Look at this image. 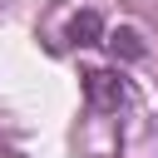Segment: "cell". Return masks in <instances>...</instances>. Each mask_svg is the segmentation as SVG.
<instances>
[{
    "label": "cell",
    "instance_id": "1",
    "mask_svg": "<svg viewBox=\"0 0 158 158\" xmlns=\"http://www.w3.org/2000/svg\"><path fill=\"white\" fill-rule=\"evenodd\" d=\"M84 99H89V109L109 114V109L128 104V84L118 69H84Z\"/></svg>",
    "mask_w": 158,
    "mask_h": 158
},
{
    "label": "cell",
    "instance_id": "3",
    "mask_svg": "<svg viewBox=\"0 0 158 158\" xmlns=\"http://www.w3.org/2000/svg\"><path fill=\"white\" fill-rule=\"evenodd\" d=\"M104 44L114 49V59H143V54H148V44H143V35H138L133 25L109 30V40H104Z\"/></svg>",
    "mask_w": 158,
    "mask_h": 158
},
{
    "label": "cell",
    "instance_id": "2",
    "mask_svg": "<svg viewBox=\"0 0 158 158\" xmlns=\"http://www.w3.org/2000/svg\"><path fill=\"white\" fill-rule=\"evenodd\" d=\"M104 40H109V30H104L99 10H79L69 20V44H104Z\"/></svg>",
    "mask_w": 158,
    "mask_h": 158
}]
</instances>
